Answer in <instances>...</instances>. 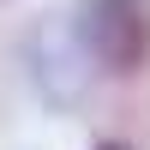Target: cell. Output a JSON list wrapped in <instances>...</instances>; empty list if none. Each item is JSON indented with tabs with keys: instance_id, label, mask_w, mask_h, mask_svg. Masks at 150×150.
Returning a JSON list of instances; mask_svg holds the SVG:
<instances>
[{
	"instance_id": "1",
	"label": "cell",
	"mask_w": 150,
	"mask_h": 150,
	"mask_svg": "<svg viewBox=\"0 0 150 150\" xmlns=\"http://www.w3.org/2000/svg\"><path fill=\"white\" fill-rule=\"evenodd\" d=\"M24 72H30V90L42 96L48 114H78L96 90V60L84 48L72 12H36L30 36H24Z\"/></svg>"
},
{
	"instance_id": "2",
	"label": "cell",
	"mask_w": 150,
	"mask_h": 150,
	"mask_svg": "<svg viewBox=\"0 0 150 150\" xmlns=\"http://www.w3.org/2000/svg\"><path fill=\"white\" fill-rule=\"evenodd\" d=\"M72 24H78L96 72L138 78L150 66V6L144 0H78Z\"/></svg>"
},
{
	"instance_id": "3",
	"label": "cell",
	"mask_w": 150,
	"mask_h": 150,
	"mask_svg": "<svg viewBox=\"0 0 150 150\" xmlns=\"http://www.w3.org/2000/svg\"><path fill=\"white\" fill-rule=\"evenodd\" d=\"M96 150H126V144H114V138H102V144H96Z\"/></svg>"
}]
</instances>
